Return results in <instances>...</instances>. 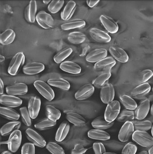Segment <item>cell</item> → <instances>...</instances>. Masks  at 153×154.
Instances as JSON below:
<instances>
[{
  "instance_id": "cell-1",
  "label": "cell",
  "mask_w": 153,
  "mask_h": 154,
  "mask_svg": "<svg viewBox=\"0 0 153 154\" xmlns=\"http://www.w3.org/2000/svg\"><path fill=\"white\" fill-rule=\"evenodd\" d=\"M25 57L22 52L16 53L12 58L8 68V72L12 75L18 74L25 63Z\"/></svg>"
},
{
  "instance_id": "cell-2",
  "label": "cell",
  "mask_w": 153,
  "mask_h": 154,
  "mask_svg": "<svg viewBox=\"0 0 153 154\" xmlns=\"http://www.w3.org/2000/svg\"><path fill=\"white\" fill-rule=\"evenodd\" d=\"M132 139L137 144L144 147H149L153 146V137L146 131H135Z\"/></svg>"
},
{
  "instance_id": "cell-3",
  "label": "cell",
  "mask_w": 153,
  "mask_h": 154,
  "mask_svg": "<svg viewBox=\"0 0 153 154\" xmlns=\"http://www.w3.org/2000/svg\"><path fill=\"white\" fill-rule=\"evenodd\" d=\"M34 86L38 91L48 101H51L55 98V93L49 85L44 81L37 80L34 82Z\"/></svg>"
},
{
  "instance_id": "cell-4",
  "label": "cell",
  "mask_w": 153,
  "mask_h": 154,
  "mask_svg": "<svg viewBox=\"0 0 153 154\" xmlns=\"http://www.w3.org/2000/svg\"><path fill=\"white\" fill-rule=\"evenodd\" d=\"M120 109V104L118 100H113L108 104L104 112L105 120L108 122H114L119 114Z\"/></svg>"
},
{
  "instance_id": "cell-5",
  "label": "cell",
  "mask_w": 153,
  "mask_h": 154,
  "mask_svg": "<svg viewBox=\"0 0 153 154\" xmlns=\"http://www.w3.org/2000/svg\"><path fill=\"white\" fill-rule=\"evenodd\" d=\"M115 91L112 84L107 82L101 88L100 98L103 103L109 104L113 101Z\"/></svg>"
},
{
  "instance_id": "cell-6",
  "label": "cell",
  "mask_w": 153,
  "mask_h": 154,
  "mask_svg": "<svg viewBox=\"0 0 153 154\" xmlns=\"http://www.w3.org/2000/svg\"><path fill=\"white\" fill-rule=\"evenodd\" d=\"M36 20L41 27L45 29L52 28L54 26V20L53 17L45 11H40L36 16Z\"/></svg>"
},
{
  "instance_id": "cell-7",
  "label": "cell",
  "mask_w": 153,
  "mask_h": 154,
  "mask_svg": "<svg viewBox=\"0 0 153 154\" xmlns=\"http://www.w3.org/2000/svg\"><path fill=\"white\" fill-rule=\"evenodd\" d=\"M25 133L27 138L31 142V143L34 144V146L40 148H43L46 146V143L44 138L33 129L30 128L27 129L25 131Z\"/></svg>"
},
{
  "instance_id": "cell-8",
  "label": "cell",
  "mask_w": 153,
  "mask_h": 154,
  "mask_svg": "<svg viewBox=\"0 0 153 154\" xmlns=\"http://www.w3.org/2000/svg\"><path fill=\"white\" fill-rule=\"evenodd\" d=\"M21 142V132L19 130L15 131L9 137L7 144L8 149L12 153H15L20 148Z\"/></svg>"
},
{
  "instance_id": "cell-9",
  "label": "cell",
  "mask_w": 153,
  "mask_h": 154,
  "mask_svg": "<svg viewBox=\"0 0 153 154\" xmlns=\"http://www.w3.org/2000/svg\"><path fill=\"white\" fill-rule=\"evenodd\" d=\"M150 109V101L147 98H144L140 102L135 110V118L139 120L144 119L147 116Z\"/></svg>"
},
{
  "instance_id": "cell-10",
  "label": "cell",
  "mask_w": 153,
  "mask_h": 154,
  "mask_svg": "<svg viewBox=\"0 0 153 154\" xmlns=\"http://www.w3.org/2000/svg\"><path fill=\"white\" fill-rule=\"evenodd\" d=\"M134 126L131 121L125 122L119 132V140L122 142H126L129 140L134 133Z\"/></svg>"
},
{
  "instance_id": "cell-11",
  "label": "cell",
  "mask_w": 153,
  "mask_h": 154,
  "mask_svg": "<svg viewBox=\"0 0 153 154\" xmlns=\"http://www.w3.org/2000/svg\"><path fill=\"white\" fill-rule=\"evenodd\" d=\"M116 64V61L113 57H109L95 63L94 68L98 72H110L112 67Z\"/></svg>"
},
{
  "instance_id": "cell-12",
  "label": "cell",
  "mask_w": 153,
  "mask_h": 154,
  "mask_svg": "<svg viewBox=\"0 0 153 154\" xmlns=\"http://www.w3.org/2000/svg\"><path fill=\"white\" fill-rule=\"evenodd\" d=\"M94 88L91 84H86L80 87L75 94V98L77 100H83L91 97L94 92Z\"/></svg>"
},
{
  "instance_id": "cell-13",
  "label": "cell",
  "mask_w": 153,
  "mask_h": 154,
  "mask_svg": "<svg viewBox=\"0 0 153 154\" xmlns=\"http://www.w3.org/2000/svg\"><path fill=\"white\" fill-rule=\"evenodd\" d=\"M108 54L105 48H99L91 51L86 57V60L88 63H97L106 57Z\"/></svg>"
},
{
  "instance_id": "cell-14",
  "label": "cell",
  "mask_w": 153,
  "mask_h": 154,
  "mask_svg": "<svg viewBox=\"0 0 153 154\" xmlns=\"http://www.w3.org/2000/svg\"><path fill=\"white\" fill-rule=\"evenodd\" d=\"M5 90L7 94L15 96L24 95L27 94L28 87L26 84L18 83L7 86Z\"/></svg>"
},
{
  "instance_id": "cell-15",
  "label": "cell",
  "mask_w": 153,
  "mask_h": 154,
  "mask_svg": "<svg viewBox=\"0 0 153 154\" xmlns=\"http://www.w3.org/2000/svg\"><path fill=\"white\" fill-rule=\"evenodd\" d=\"M151 90V86L148 83L137 85L130 92L131 96L135 99L141 100L146 98Z\"/></svg>"
},
{
  "instance_id": "cell-16",
  "label": "cell",
  "mask_w": 153,
  "mask_h": 154,
  "mask_svg": "<svg viewBox=\"0 0 153 154\" xmlns=\"http://www.w3.org/2000/svg\"><path fill=\"white\" fill-rule=\"evenodd\" d=\"M0 103L1 104L6 107L16 108L22 104V101L16 96L4 94L0 96Z\"/></svg>"
},
{
  "instance_id": "cell-17",
  "label": "cell",
  "mask_w": 153,
  "mask_h": 154,
  "mask_svg": "<svg viewBox=\"0 0 153 154\" xmlns=\"http://www.w3.org/2000/svg\"><path fill=\"white\" fill-rule=\"evenodd\" d=\"M40 105L41 101L38 96H32L30 99L28 103V110L31 119L37 118L40 110Z\"/></svg>"
},
{
  "instance_id": "cell-18",
  "label": "cell",
  "mask_w": 153,
  "mask_h": 154,
  "mask_svg": "<svg viewBox=\"0 0 153 154\" xmlns=\"http://www.w3.org/2000/svg\"><path fill=\"white\" fill-rule=\"evenodd\" d=\"M89 34L94 41L99 43H108L111 40L110 36L107 33L95 28H91Z\"/></svg>"
},
{
  "instance_id": "cell-19",
  "label": "cell",
  "mask_w": 153,
  "mask_h": 154,
  "mask_svg": "<svg viewBox=\"0 0 153 154\" xmlns=\"http://www.w3.org/2000/svg\"><path fill=\"white\" fill-rule=\"evenodd\" d=\"M100 20L104 28L111 34H115L118 30L117 23L110 17L106 15L100 16Z\"/></svg>"
},
{
  "instance_id": "cell-20",
  "label": "cell",
  "mask_w": 153,
  "mask_h": 154,
  "mask_svg": "<svg viewBox=\"0 0 153 154\" xmlns=\"http://www.w3.org/2000/svg\"><path fill=\"white\" fill-rule=\"evenodd\" d=\"M45 69V66L39 62H30L26 64L22 68V71L25 74H37L41 72Z\"/></svg>"
},
{
  "instance_id": "cell-21",
  "label": "cell",
  "mask_w": 153,
  "mask_h": 154,
  "mask_svg": "<svg viewBox=\"0 0 153 154\" xmlns=\"http://www.w3.org/2000/svg\"><path fill=\"white\" fill-rule=\"evenodd\" d=\"M109 51L112 57L120 63H127L128 61L129 57L127 53L120 48L111 46L109 48Z\"/></svg>"
},
{
  "instance_id": "cell-22",
  "label": "cell",
  "mask_w": 153,
  "mask_h": 154,
  "mask_svg": "<svg viewBox=\"0 0 153 154\" xmlns=\"http://www.w3.org/2000/svg\"><path fill=\"white\" fill-rule=\"evenodd\" d=\"M37 11V4L36 1H31L24 11V17L28 22L30 23L35 22Z\"/></svg>"
},
{
  "instance_id": "cell-23",
  "label": "cell",
  "mask_w": 153,
  "mask_h": 154,
  "mask_svg": "<svg viewBox=\"0 0 153 154\" xmlns=\"http://www.w3.org/2000/svg\"><path fill=\"white\" fill-rule=\"evenodd\" d=\"M59 67L62 71L72 74H78L81 73L82 70L81 66L78 64L71 61L62 62Z\"/></svg>"
},
{
  "instance_id": "cell-24",
  "label": "cell",
  "mask_w": 153,
  "mask_h": 154,
  "mask_svg": "<svg viewBox=\"0 0 153 154\" xmlns=\"http://www.w3.org/2000/svg\"><path fill=\"white\" fill-rule=\"evenodd\" d=\"M21 123L19 121H12L4 125L1 128L0 132L2 136L6 137L10 135L13 132L18 130L20 128Z\"/></svg>"
},
{
  "instance_id": "cell-25",
  "label": "cell",
  "mask_w": 153,
  "mask_h": 154,
  "mask_svg": "<svg viewBox=\"0 0 153 154\" xmlns=\"http://www.w3.org/2000/svg\"><path fill=\"white\" fill-rule=\"evenodd\" d=\"M0 115L3 118L13 121H17L20 118V115L15 109L6 107H1Z\"/></svg>"
},
{
  "instance_id": "cell-26",
  "label": "cell",
  "mask_w": 153,
  "mask_h": 154,
  "mask_svg": "<svg viewBox=\"0 0 153 154\" xmlns=\"http://www.w3.org/2000/svg\"><path fill=\"white\" fill-rule=\"evenodd\" d=\"M76 9V3L73 1L68 2L62 11L60 15L63 20H68L74 15Z\"/></svg>"
},
{
  "instance_id": "cell-27",
  "label": "cell",
  "mask_w": 153,
  "mask_h": 154,
  "mask_svg": "<svg viewBox=\"0 0 153 154\" xmlns=\"http://www.w3.org/2000/svg\"><path fill=\"white\" fill-rule=\"evenodd\" d=\"M86 22L83 20L75 19L72 20H68L60 25V27L62 30H68L75 29L80 28L84 27Z\"/></svg>"
},
{
  "instance_id": "cell-28",
  "label": "cell",
  "mask_w": 153,
  "mask_h": 154,
  "mask_svg": "<svg viewBox=\"0 0 153 154\" xmlns=\"http://www.w3.org/2000/svg\"><path fill=\"white\" fill-rule=\"evenodd\" d=\"M114 122H110L105 120L104 116H100L94 119L92 122V125L96 129H107L111 128L114 125Z\"/></svg>"
},
{
  "instance_id": "cell-29",
  "label": "cell",
  "mask_w": 153,
  "mask_h": 154,
  "mask_svg": "<svg viewBox=\"0 0 153 154\" xmlns=\"http://www.w3.org/2000/svg\"><path fill=\"white\" fill-rule=\"evenodd\" d=\"M66 118L69 122L75 126H83L86 123V121L82 116L75 112H68L66 114Z\"/></svg>"
},
{
  "instance_id": "cell-30",
  "label": "cell",
  "mask_w": 153,
  "mask_h": 154,
  "mask_svg": "<svg viewBox=\"0 0 153 154\" xmlns=\"http://www.w3.org/2000/svg\"><path fill=\"white\" fill-rule=\"evenodd\" d=\"M70 124L67 121H64L59 125L56 133L55 139L58 142L63 141L69 131Z\"/></svg>"
},
{
  "instance_id": "cell-31",
  "label": "cell",
  "mask_w": 153,
  "mask_h": 154,
  "mask_svg": "<svg viewBox=\"0 0 153 154\" xmlns=\"http://www.w3.org/2000/svg\"><path fill=\"white\" fill-rule=\"evenodd\" d=\"M47 83L51 86L59 88L64 91H68L70 89V85L69 83L63 78H50L48 80Z\"/></svg>"
},
{
  "instance_id": "cell-32",
  "label": "cell",
  "mask_w": 153,
  "mask_h": 154,
  "mask_svg": "<svg viewBox=\"0 0 153 154\" xmlns=\"http://www.w3.org/2000/svg\"><path fill=\"white\" fill-rule=\"evenodd\" d=\"M88 136L92 139L100 140H107L110 138V135L103 130L99 129H92L88 132Z\"/></svg>"
},
{
  "instance_id": "cell-33",
  "label": "cell",
  "mask_w": 153,
  "mask_h": 154,
  "mask_svg": "<svg viewBox=\"0 0 153 154\" xmlns=\"http://www.w3.org/2000/svg\"><path fill=\"white\" fill-rule=\"evenodd\" d=\"M16 35L12 29H7L1 34L0 43L4 45H10L14 41Z\"/></svg>"
},
{
  "instance_id": "cell-34",
  "label": "cell",
  "mask_w": 153,
  "mask_h": 154,
  "mask_svg": "<svg viewBox=\"0 0 153 154\" xmlns=\"http://www.w3.org/2000/svg\"><path fill=\"white\" fill-rule=\"evenodd\" d=\"M134 129L136 131H145L149 130L152 127V122L148 120H132Z\"/></svg>"
},
{
  "instance_id": "cell-35",
  "label": "cell",
  "mask_w": 153,
  "mask_h": 154,
  "mask_svg": "<svg viewBox=\"0 0 153 154\" xmlns=\"http://www.w3.org/2000/svg\"><path fill=\"white\" fill-rule=\"evenodd\" d=\"M135 118V112L133 110L124 109L122 110L117 118L119 122H125L133 120Z\"/></svg>"
},
{
  "instance_id": "cell-36",
  "label": "cell",
  "mask_w": 153,
  "mask_h": 154,
  "mask_svg": "<svg viewBox=\"0 0 153 154\" xmlns=\"http://www.w3.org/2000/svg\"><path fill=\"white\" fill-rule=\"evenodd\" d=\"M86 39V36L83 33L80 32H73L68 34V40L70 43L74 45H79L83 43Z\"/></svg>"
},
{
  "instance_id": "cell-37",
  "label": "cell",
  "mask_w": 153,
  "mask_h": 154,
  "mask_svg": "<svg viewBox=\"0 0 153 154\" xmlns=\"http://www.w3.org/2000/svg\"><path fill=\"white\" fill-rule=\"evenodd\" d=\"M120 100L122 104L127 109L133 110L136 109L137 107V104L135 100L128 95L125 94L121 95Z\"/></svg>"
},
{
  "instance_id": "cell-38",
  "label": "cell",
  "mask_w": 153,
  "mask_h": 154,
  "mask_svg": "<svg viewBox=\"0 0 153 154\" xmlns=\"http://www.w3.org/2000/svg\"><path fill=\"white\" fill-rule=\"evenodd\" d=\"M46 115L48 119L54 122H56L61 117V112L57 109L51 105L46 106Z\"/></svg>"
},
{
  "instance_id": "cell-39",
  "label": "cell",
  "mask_w": 153,
  "mask_h": 154,
  "mask_svg": "<svg viewBox=\"0 0 153 154\" xmlns=\"http://www.w3.org/2000/svg\"><path fill=\"white\" fill-rule=\"evenodd\" d=\"M73 52V49L69 47H66L63 48L62 50L55 55L53 57L55 63L58 64L62 63L63 61L71 55Z\"/></svg>"
},
{
  "instance_id": "cell-40",
  "label": "cell",
  "mask_w": 153,
  "mask_h": 154,
  "mask_svg": "<svg viewBox=\"0 0 153 154\" xmlns=\"http://www.w3.org/2000/svg\"><path fill=\"white\" fill-rule=\"evenodd\" d=\"M110 72H104L101 74L92 81V84L96 88H101L110 78Z\"/></svg>"
},
{
  "instance_id": "cell-41",
  "label": "cell",
  "mask_w": 153,
  "mask_h": 154,
  "mask_svg": "<svg viewBox=\"0 0 153 154\" xmlns=\"http://www.w3.org/2000/svg\"><path fill=\"white\" fill-rule=\"evenodd\" d=\"M56 124V122L53 121L47 118L38 122L35 124L34 127L35 128L38 130H45L55 127Z\"/></svg>"
},
{
  "instance_id": "cell-42",
  "label": "cell",
  "mask_w": 153,
  "mask_h": 154,
  "mask_svg": "<svg viewBox=\"0 0 153 154\" xmlns=\"http://www.w3.org/2000/svg\"><path fill=\"white\" fill-rule=\"evenodd\" d=\"M153 76V72L151 70L146 69L143 70L140 74L137 80V85L142 84L146 83V82Z\"/></svg>"
},
{
  "instance_id": "cell-43",
  "label": "cell",
  "mask_w": 153,
  "mask_h": 154,
  "mask_svg": "<svg viewBox=\"0 0 153 154\" xmlns=\"http://www.w3.org/2000/svg\"><path fill=\"white\" fill-rule=\"evenodd\" d=\"M46 148L52 154H65L63 148L55 142H48L46 145Z\"/></svg>"
},
{
  "instance_id": "cell-44",
  "label": "cell",
  "mask_w": 153,
  "mask_h": 154,
  "mask_svg": "<svg viewBox=\"0 0 153 154\" xmlns=\"http://www.w3.org/2000/svg\"><path fill=\"white\" fill-rule=\"evenodd\" d=\"M64 4V1H52L48 6V10L50 13L55 14L61 10Z\"/></svg>"
},
{
  "instance_id": "cell-45",
  "label": "cell",
  "mask_w": 153,
  "mask_h": 154,
  "mask_svg": "<svg viewBox=\"0 0 153 154\" xmlns=\"http://www.w3.org/2000/svg\"><path fill=\"white\" fill-rule=\"evenodd\" d=\"M20 111L22 120L23 124L28 127L31 126V118L29 113L28 109L26 107H22L20 108Z\"/></svg>"
},
{
  "instance_id": "cell-46",
  "label": "cell",
  "mask_w": 153,
  "mask_h": 154,
  "mask_svg": "<svg viewBox=\"0 0 153 154\" xmlns=\"http://www.w3.org/2000/svg\"><path fill=\"white\" fill-rule=\"evenodd\" d=\"M137 147L135 143L130 142L125 145L122 151V154H136Z\"/></svg>"
},
{
  "instance_id": "cell-47",
  "label": "cell",
  "mask_w": 153,
  "mask_h": 154,
  "mask_svg": "<svg viewBox=\"0 0 153 154\" xmlns=\"http://www.w3.org/2000/svg\"><path fill=\"white\" fill-rule=\"evenodd\" d=\"M21 154H35V146L32 143L23 144L22 147Z\"/></svg>"
},
{
  "instance_id": "cell-48",
  "label": "cell",
  "mask_w": 153,
  "mask_h": 154,
  "mask_svg": "<svg viewBox=\"0 0 153 154\" xmlns=\"http://www.w3.org/2000/svg\"><path fill=\"white\" fill-rule=\"evenodd\" d=\"M106 143L109 144L108 146L110 148L114 151H119L121 149H122L125 146L123 143L114 140L108 141Z\"/></svg>"
},
{
  "instance_id": "cell-49",
  "label": "cell",
  "mask_w": 153,
  "mask_h": 154,
  "mask_svg": "<svg viewBox=\"0 0 153 154\" xmlns=\"http://www.w3.org/2000/svg\"><path fill=\"white\" fill-rule=\"evenodd\" d=\"M93 149L94 154H104L106 152V149L104 144L100 142H95L93 145Z\"/></svg>"
},
{
  "instance_id": "cell-50",
  "label": "cell",
  "mask_w": 153,
  "mask_h": 154,
  "mask_svg": "<svg viewBox=\"0 0 153 154\" xmlns=\"http://www.w3.org/2000/svg\"><path fill=\"white\" fill-rule=\"evenodd\" d=\"M87 149L84 147L80 144H76L74 149L72 150V154H85L87 151Z\"/></svg>"
},
{
  "instance_id": "cell-51",
  "label": "cell",
  "mask_w": 153,
  "mask_h": 154,
  "mask_svg": "<svg viewBox=\"0 0 153 154\" xmlns=\"http://www.w3.org/2000/svg\"><path fill=\"white\" fill-rule=\"evenodd\" d=\"M99 2V1H87L86 3L90 8H92L96 6Z\"/></svg>"
},
{
  "instance_id": "cell-52",
  "label": "cell",
  "mask_w": 153,
  "mask_h": 154,
  "mask_svg": "<svg viewBox=\"0 0 153 154\" xmlns=\"http://www.w3.org/2000/svg\"><path fill=\"white\" fill-rule=\"evenodd\" d=\"M4 87V85L3 82L1 78L0 79V94L1 95H2L3 94Z\"/></svg>"
},
{
  "instance_id": "cell-53",
  "label": "cell",
  "mask_w": 153,
  "mask_h": 154,
  "mask_svg": "<svg viewBox=\"0 0 153 154\" xmlns=\"http://www.w3.org/2000/svg\"><path fill=\"white\" fill-rule=\"evenodd\" d=\"M147 98L148 99L150 102H153V94H151L148 95Z\"/></svg>"
},
{
  "instance_id": "cell-54",
  "label": "cell",
  "mask_w": 153,
  "mask_h": 154,
  "mask_svg": "<svg viewBox=\"0 0 153 154\" xmlns=\"http://www.w3.org/2000/svg\"><path fill=\"white\" fill-rule=\"evenodd\" d=\"M4 60H5V57L4 56L1 55V56H0V62H1V63H2Z\"/></svg>"
},
{
  "instance_id": "cell-55",
  "label": "cell",
  "mask_w": 153,
  "mask_h": 154,
  "mask_svg": "<svg viewBox=\"0 0 153 154\" xmlns=\"http://www.w3.org/2000/svg\"><path fill=\"white\" fill-rule=\"evenodd\" d=\"M2 154H13L12 153L10 150H6V151H4L2 153Z\"/></svg>"
},
{
  "instance_id": "cell-56",
  "label": "cell",
  "mask_w": 153,
  "mask_h": 154,
  "mask_svg": "<svg viewBox=\"0 0 153 154\" xmlns=\"http://www.w3.org/2000/svg\"><path fill=\"white\" fill-rule=\"evenodd\" d=\"M148 153L149 154H153V146L150 147L148 150Z\"/></svg>"
},
{
  "instance_id": "cell-57",
  "label": "cell",
  "mask_w": 153,
  "mask_h": 154,
  "mask_svg": "<svg viewBox=\"0 0 153 154\" xmlns=\"http://www.w3.org/2000/svg\"><path fill=\"white\" fill-rule=\"evenodd\" d=\"M138 154H149V153H148V152L147 151H142L139 152Z\"/></svg>"
},
{
  "instance_id": "cell-58",
  "label": "cell",
  "mask_w": 153,
  "mask_h": 154,
  "mask_svg": "<svg viewBox=\"0 0 153 154\" xmlns=\"http://www.w3.org/2000/svg\"><path fill=\"white\" fill-rule=\"evenodd\" d=\"M147 120H148L152 122H153V115H152V116H150L149 118H148V119Z\"/></svg>"
},
{
  "instance_id": "cell-59",
  "label": "cell",
  "mask_w": 153,
  "mask_h": 154,
  "mask_svg": "<svg viewBox=\"0 0 153 154\" xmlns=\"http://www.w3.org/2000/svg\"><path fill=\"white\" fill-rule=\"evenodd\" d=\"M51 2L50 1H43V2L45 4H48L49 3H50Z\"/></svg>"
},
{
  "instance_id": "cell-60",
  "label": "cell",
  "mask_w": 153,
  "mask_h": 154,
  "mask_svg": "<svg viewBox=\"0 0 153 154\" xmlns=\"http://www.w3.org/2000/svg\"><path fill=\"white\" fill-rule=\"evenodd\" d=\"M150 113H151V115H153V103L151 106V109H150Z\"/></svg>"
},
{
  "instance_id": "cell-61",
  "label": "cell",
  "mask_w": 153,
  "mask_h": 154,
  "mask_svg": "<svg viewBox=\"0 0 153 154\" xmlns=\"http://www.w3.org/2000/svg\"><path fill=\"white\" fill-rule=\"evenodd\" d=\"M104 154H116V153H113V152H105V153H104Z\"/></svg>"
},
{
  "instance_id": "cell-62",
  "label": "cell",
  "mask_w": 153,
  "mask_h": 154,
  "mask_svg": "<svg viewBox=\"0 0 153 154\" xmlns=\"http://www.w3.org/2000/svg\"><path fill=\"white\" fill-rule=\"evenodd\" d=\"M151 134H152V137H153V124L152 125V128H151Z\"/></svg>"
},
{
  "instance_id": "cell-63",
  "label": "cell",
  "mask_w": 153,
  "mask_h": 154,
  "mask_svg": "<svg viewBox=\"0 0 153 154\" xmlns=\"http://www.w3.org/2000/svg\"><path fill=\"white\" fill-rule=\"evenodd\" d=\"M152 92H153V88H152Z\"/></svg>"
}]
</instances>
